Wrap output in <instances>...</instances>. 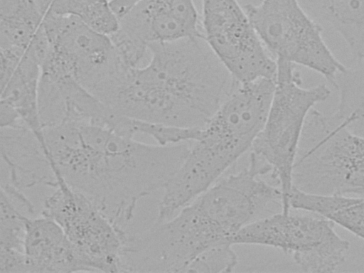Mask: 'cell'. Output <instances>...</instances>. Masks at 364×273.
Returning a JSON list of instances; mask_svg holds the SVG:
<instances>
[{
  "label": "cell",
  "instance_id": "1",
  "mask_svg": "<svg viewBox=\"0 0 364 273\" xmlns=\"http://www.w3.org/2000/svg\"><path fill=\"white\" fill-rule=\"evenodd\" d=\"M43 133L53 173L122 229L141 199L164 189L190 149L185 142L143 143L88 123L66 122Z\"/></svg>",
  "mask_w": 364,
  "mask_h": 273
},
{
  "label": "cell",
  "instance_id": "2",
  "mask_svg": "<svg viewBox=\"0 0 364 273\" xmlns=\"http://www.w3.org/2000/svg\"><path fill=\"white\" fill-rule=\"evenodd\" d=\"M268 169L255 155L240 171L220 177L173 216L127 235L120 272H188L193 262L240 229L282 204V191L264 178ZM232 245V244H231Z\"/></svg>",
  "mask_w": 364,
  "mask_h": 273
},
{
  "label": "cell",
  "instance_id": "3",
  "mask_svg": "<svg viewBox=\"0 0 364 273\" xmlns=\"http://www.w3.org/2000/svg\"><path fill=\"white\" fill-rule=\"evenodd\" d=\"M149 62L134 68L123 99L134 120L178 128H201L239 82L203 37L154 43Z\"/></svg>",
  "mask_w": 364,
  "mask_h": 273
},
{
  "label": "cell",
  "instance_id": "4",
  "mask_svg": "<svg viewBox=\"0 0 364 273\" xmlns=\"http://www.w3.org/2000/svg\"><path fill=\"white\" fill-rule=\"evenodd\" d=\"M274 87V79L239 83L200 128L182 164L164 188L156 220L173 216L251 150L266 122Z\"/></svg>",
  "mask_w": 364,
  "mask_h": 273
},
{
  "label": "cell",
  "instance_id": "5",
  "mask_svg": "<svg viewBox=\"0 0 364 273\" xmlns=\"http://www.w3.org/2000/svg\"><path fill=\"white\" fill-rule=\"evenodd\" d=\"M293 186L311 194L364 193V136L347 129L333 112L309 114L295 159Z\"/></svg>",
  "mask_w": 364,
  "mask_h": 273
},
{
  "label": "cell",
  "instance_id": "6",
  "mask_svg": "<svg viewBox=\"0 0 364 273\" xmlns=\"http://www.w3.org/2000/svg\"><path fill=\"white\" fill-rule=\"evenodd\" d=\"M276 61L275 87L269 109L250 151L270 166V179L280 187L282 211L287 213L290 210L293 168L306 118L317 104L330 97L331 90L324 83L303 87L296 65L284 60Z\"/></svg>",
  "mask_w": 364,
  "mask_h": 273
},
{
  "label": "cell",
  "instance_id": "7",
  "mask_svg": "<svg viewBox=\"0 0 364 273\" xmlns=\"http://www.w3.org/2000/svg\"><path fill=\"white\" fill-rule=\"evenodd\" d=\"M334 225L319 213L290 208L287 213L280 211L249 223L230 242L276 248L291 255L304 272H332L344 262L350 247Z\"/></svg>",
  "mask_w": 364,
  "mask_h": 273
},
{
  "label": "cell",
  "instance_id": "8",
  "mask_svg": "<svg viewBox=\"0 0 364 273\" xmlns=\"http://www.w3.org/2000/svg\"><path fill=\"white\" fill-rule=\"evenodd\" d=\"M243 8L275 60L316 71L331 85L346 69L325 43L323 27L307 14L299 0H262Z\"/></svg>",
  "mask_w": 364,
  "mask_h": 273
},
{
  "label": "cell",
  "instance_id": "9",
  "mask_svg": "<svg viewBox=\"0 0 364 273\" xmlns=\"http://www.w3.org/2000/svg\"><path fill=\"white\" fill-rule=\"evenodd\" d=\"M55 176L54 191L45 199L42 215L60 225L89 272H120L127 233L89 198L70 187L58 172Z\"/></svg>",
  "mask_w": 364,
  "mask_h": 273
},
{
  "label": "cell",
  "instance_id": "10",
  "mask_svg": "<svg viewBox=\"0 0 364 273\" xmlns=\"http://www.w3.org/2000/svg\"><path fill=\"white\" fill-rule=\"evenodd\" d=\"M203 36L239 83L275 79L277 61L237 0H202Z\"/></svg>",
  "mask_w": 364,
  "mask_h": 273
},
{
  "label": "cell",
  "instance_id": "11",
  "mask_svg": "<svg viewBox=\"0 0 364 273\" xmlns=\"http://www.w3.org/2000/svg\"><path fill=\"white\" fill-rule=\"evenodd\" d=\"M41 26L50 43L42 68L72 77L87 91L106 77L118 59L109 36L75 16L47 12Z\"/></svg>",
  "mask_w": 364,
  "mask_h": 273
},
{
  "label": "cell",
  "instance_id": "12",
  "mask_svg": "<svg viewBox=\"0 0 364 273\" xmlns=\"http://www.w3.org/2000/svg\"><path fill=\"white\" fill-rule=\"evenodd\" d=\"M115 32L148 50L154 43L203 37L193 0H141Z\"/></svg>",
  "mask_w": 364,
  "mask_h": 273
},
{
  "label": "cell",
  "instance_id": "13",
  "mask_svg": "<svg viewBox=\"0 0 364 273\" xmlns=\"http://www.w3.org/2000/svg\"><path fill=\"white\" fill-rule=\"evenodd\" d=\"M0 144L6 170L1 186L20 191L40 184L54 186L55 177L48 151L28 127H1Z\"/></svg>",
  "mask_w": 364,
  "mask_h": 273
},
{
  "label": "cell",
  "instance_id": "14",
  "mask_svg": "<svg viewBox=\"0 0 364 273\" xmlns=\"http://www.w3.org/2000/svg\"><path fill=\"white\" fill-rule=\"evenodd\" d=\"M24 255L26 273L89 272L60 225L43 215L26 218Z\"/></svg>",
  "mask_w": 364,
  "mask_h": 273
},
{
  "label": "cell",
  "instance_id": "15",
  "mask_svg": "<svg viewBox=\"0 0 364 273\" xmlns=\"http://www.w3.org/2000/svg\"><path fill=\"white\" fill-rule=\"evenodd\" d=\"M322 27L336 32L356 61L364 59V0H299Z\"/></svg>",
  "mask_w": 364,
  "mask_h": 273
},
{
  "label": "cell",
  "instance_id": "16",
  "mask_svg": "<svg viewBox=\"0 0 364 273\" xmlns=\"http://www.w3.org/2000/svg\"><path fill=\"white\" fill-rule=\"evenodd\" d=\"M41 75V63L26 50L16 71L1 89V102L16 111L23 122L46 149L38 112Z\"/></svg>",
  "mask_w": 364,
  "mask_h": 273
},
{
  "label": "cell",
  "instance_id": "17",
  "mask_svg": "<svg viewBox=\"0 0 364 273\" xmlns=\"http://www.w3.org/2000/svg\"><path fill=\"white\" fill-rule=\"evenodd\" d=\"M289 203L290 208L319 213L364 240V196L315 195L303 192L293 186Z\"/></svg>",
  "mask_w": 364,
  "mask_h": 273
},
{
  "label": "cell",
  "instance_id": "18",
  "mask_svg": "<svg viewBox=\"0 0 364 273\" xmlns=\"http://www.w3.org/2000/svg\"><path fill=\"white\" fill-rule=\"evenodd\" d=\"M338 73L331 85L338 93L333 112L350 131L364 136V59Z\"/></svg>",
  "mask_w": 364,
  "mask_h": 273
},
{
  "label": "cell",
  "instance_id": "19",
  "mask_svg": "<svg viewBox=\"0 0 364 273\" xmlns=\"http://www.w3.org/2000/svg\"><path fill=\"white\" fill-rule=\"evenodd\" d=\"M26 218L13 200L1 191L0 264L14 268L24 260Z\"/></svg>",
  "mask_w": 364,
  "mask_h": 273
},
{
  "label": "cell",
  "instance_id": "20",
  "mask_svg": "<svg viewBox=\"0 0 364 273\" xmlns=\"http://www.w3.org/2000/svg\"><path fill=\"white\" fill-rule=\"evenodd\" d=\"M47 12L75 16L107 36L114 33L119 26V20L109 0H51Z\"/></svg>",
  "mask_w": 364,
  "mask_h": 273
},
{
  "label": "cell",
  "instance_id": "21",
  "mask_svg": "<svg viewBox=\"0 0 364 273\" xmlns=\"http://www.w3.org/2000/svg\"><path fill=\"white\" fill-rule=\"evenodd\" d=\"M229 242L221 244L196 259L188 272H230L237 264V256Z\"/></svg>",
  "mask_w": 364,
  "mask_h": 273
},
{
  "label": "cell",
  "instance_id": "22",
  "mask_svg": "<svg viewBox=\"0 0 364 273\" xmlns=\"http://www.w3.org/2000/svg\"><path fill=\"white\" fill-rule=\"evenodd\" d=\"M0 85L3 88L18 68L26 50L1 48Z\"/></svg>",
  "mask_w": 364,
  "mask_h": 273
}]
</instances>
